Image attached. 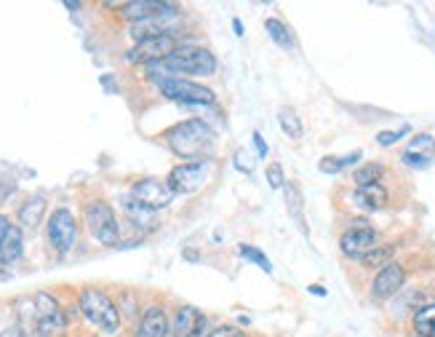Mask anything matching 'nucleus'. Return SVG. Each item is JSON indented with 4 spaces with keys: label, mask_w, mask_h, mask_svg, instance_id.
<instances>
[{
    "label": "nucleus",
    "mask_w": 435,
    "mask_h": 337,
    "mask_svg": "<svg viewBox=\"0 0 435 337\" xmlns=\"http://www.w3.org/2000/svg\"><path fill=\"white\" fill-rule=\"evenodd\" d=\"M166 145L185 158V163L190 161H206V155L214 150V132L209 123L190 118L185 123H176L166 132Z\"/></svg>",
    "instance_id": "nucleus-1"
},
{
    "label": "nucleus",
    "mask_w": 435,
    "mask_h": 337,
    "mask_svg": "<svg viewBox=\"0 0 435 337\" xmlns=\"http://www.w3.org/2000/svg\"><path fill=\"white\" fill-rule=\"evenodd\" d=\"M80 313L86 316V322L93 324L96 329H102L105 335H115L120 329V310L118 305L102 292V289H83L80 292Z\"/></svg>",
    "instance_id": "nucleus-2"
},
{
    "label": "nucleus",
    "mask_w": 435,
    "mask_h": 337,
    "mask_svg": "<svg viewBox=\"0 0 435 337\" xmlns=\"http://www.w3.org/2000/svg\"><path fill=\"white\" fill-rule=\"evenodd\" d=\"M158 68L176 72V75H214L216 72V56L203 46H179L169 54Z\"/></svg>",
    "instance_id": "nucleus-3"
},
{
    "label": "nucleus",
    "mask_w": 435,
    "mask_h": 337,
    "mask_svg": "<svg viewBox=\"0 0 435 337\" xmlns=\"http://www.w3.org/2000/svg\"><path fill=\"white\" fill-rule=\"evenodd\" d=\"M83 220H86V228L93 236V241H99L102 246H115L120 239V225L118 217L112 212V206L102 198L89 201L83 209Z\"/></svg>",
    "instance_id": "nucleus-4"
},
{
    "label": "nucleus",
    "mask_w": 435,
    "mask_h": 337,
    "mask_svg": "<svg viewBox=\"0 0 435 337\" xmlns=\"http://www.w3.org/2000/svg\"><path fill=\"white\" fill-rule=\"evenodd\" d=\"M158 89L163 96H169L174 102H182V105H212L214 102V91L209 86H200L195 81H187V78H160Z\"/></svg>",
    "instance_id": "nucleus-5"
},
{
    "label": "nucleus",
    "mask_w": 435,
    "mask_h": 337,
    "mask_svg": "<svg viewBox=\"0 0 435 337\" xmlns=\"http://www.w3.org/2000/svg\"><path fill=\"white\" fill-rule=\"evenodd\" d=\"M209 174H212V161H190L174 166L171 174L166 177V182L171 185L174 193L190 196V193H195L209 182Z\"/></svg>",
    "instance_id": "nucleus-6"
},
{
    "label": "nucleus",
    "mask_w": 435,
    "mask_h": 337,
    "mask_svg": "<svg viewBox=\"0 0 435 337\" xmlns=\"http://www.w3.org/2000/svg\"><path fill=\"white\" fill-rule=\"evenodd\" d=\"M46 233H48V243L59 255H67L75 241H78V220L70 209H56L48 217V225H46Z\"/></svg>",
    "instance_id": "nucleus-7"
},
{
    "label": "nucleus",
    "mask_w": 435,
    "mask_h": 337,
    "mask_svg": "<svg viewBox=\"0 0 435 337\" xmlns=\"http://www.w3.org/2000/svg\"><path fill=\"white\" fill-rule=\"evenodd\" d=\"M174 193L171 185L166 179H155V177H147V179H139L131 190V198L147 206L150 212H158V209H166L169 203L174 201Z\"/></svg>",
    "instance_id": "nucleus-8"
},
{
    "label": "nucleus",
    "mask_w": 435,
    "mask_h": 337,
    "mask_svg": "<svg viewBox=\"0 0 435 337\" xmlns=\"http://www.w3.org/2000/svg\"><path fill=\"white\" fill-rule=\"evenodd\" d=\"M179 49L176 35H158V38H147L139 41L129 51V62H142V65H160L169 54H174Z\"/></svg>",
    "instance_id": "nucleus-9"
},
{
    "label": "nucleus",
    "mask_w": 435,
    "mask_h": 337,
    "mask_svg": "<svg viewBox=\"0 0 435 337\" xmlns=\"http://www.w3.org/2000/svg\"><path fill=\"white\" fill-rule=\"evenodd\" d=\"M377 239H379V233L371 228L369 222H356L353 228H347L339 236V249H342L347 257H361L371 252L374 246H377Z\"/></svg>",
    "instance_id": "nucleus-10"
},
{
    "label": "nucleus",
    "mask_w": 435,
    "mask_h": 337,
    "mask_svg": "<svg viewBox=\"0 0 435 337\" xmlns=\"http://www.w3.org/2000/svg\"><path fill=\"white\" fill-rule=\"evenodd\" d=\"M406 281V268L401 265V262H390V265H384L377 276H374V281H371V300H377V303H382L387 297H393L401 292V286Z\"/></svg>",
    "instance_id": "nucleus-11"
},
{
    "label": "nucleus",
    "mask_w": 435,
    "mask_h": 337,
    "mask_svg": "<svg viewBox=\"0 0 435 337\" xmlns=\"http://www.w3.org/2000/svg\"><path fill=\"white\" fill-rule=\"evenodd\" d=\"M206 329H209V319L200 310L190 308V305H182L176 310L171 324L174 337H206Z\"/></svg>",
    "instance_id": "nucleus-12"
},
{
    "label": "nucleus",
    "mask_w": 435,
    "mask_h": 337,
    "mask_svg": "<svg viewBox=\"0 0 435 337\" xmlns=\"http://www.w3.org/2000/svg\"><path fill=\"white\" fill-rule=\"evenodd\" d=\"M169 332H171V324H169L166 310L160 305H150L136 324L134 337H169Z\"/></svg>",
    "instance_id": "nucleus-13"
},
{
    "label": "nucleus",
    "mask_w": 435,
    "mask_h": 337,
    "mask_svg": "<svg viewBox=\"0 0 435 337\" xmlns=\"http://www.w3.org/2000/svg\"><path fill=\"white\" fill-rule=\"evenodd\" d=\"M174 6L171 3H155V0H139V3H126L123 6V11L120 16L123 19H129V22H147V19H152V16L158 14H166V11H171Z\"/></svg>",
    "instance_id": "nucleus-14"
},
{
    "label": "nucleus",
    "mask_w": 435,
    "mask_h": 337,
    "mask_svg": "<svg viewBox=\"0 0 435 337\" xmlns=\"http://www.w3.org/2000/svg\"><path fill=\"white\" fill-rule=\"evenodd\" d=\"M353 203L363 212H377V209H384L387 203V190L382 185H369V188H356L353 190Z\"/></svg>",
    "instance_id": "nucleus-15"
},
{
    "label": "nucleus",
    "mask_w": 435,
    "mask_h": 337,
    "mask_svg": "<svg viewBox=\"0 0 435 337\" xmlns=\"http://www.w3.org/2000/svg\"><path fill=\"white\" fill-rule=\"evenodd\" d=\"M286 209L289 217L297 222V228L302 230V236H307V220H304V203H302V190L297 182H286Z\"/></svg>",
    "instance_id": "nucleus-16"
},
{
    "label": "nucleus",
    "mask_w": 435,
    "mask_h": 337,
    "mask_svg": "<svg viewBox=\"0 0 435 337\" xmlns=\"http://www.w3.org/2000/svg\"><path fill=\"white\" fill-rule=\"evenodd\" d=\"M22 246H25V239H22V228L19 225H11L6 239L0 243V262L3 265H13L19 257H22Z\"/></svg>",
    "instance_id": "nucleus-17"
},
{
    "label": "nucleus",
    "mask_w": 435,
    "mask_h": 337,
    "mask_svg": "<svg viewBox=\"0 0 435 337\" xmlns=\"http://www.w3.org/2000/svg\"><path fill=\"white\" fill-rule=\"evenodd\" d=\"M264 30H267V35H270V41L275 43L278 49H283V51H291L294 49V35H291V30L275 19V16H267L264 19Z\"/></svg>",
    "instance_id": "nucleus-18"
},
{
    "label": "nucleus",
    "mask_w": 435,
    "mask_h": 337,
    "mask_svg": "<svg viewBox=\"0 0 435 337\" xmlns=\"http://www.w3.org/2000/svg\"><path fill=\"white\" fill-rule=\"evenodd\" d=\"M396 243H384V246H374L371 252H366V255L361 257V265L363 268H371V270H382L384 265H390L393 262V257H396Z\"/></svg>",
    "instance_id": "nucleus-19"
},
{
    "label": "nucleus",
    "mask_w": 435,
    "mask_h": 337,
    "mask_svg": "<svg viewBox=\"0 0 435 337\" xmlns=\"http://www.w3.org/2000/svg\"><path fill=\"white\" fill-rule=\"evenodd\" d=\"M43 212H46V198L32 196V198H27V201L22 203V209H19V222H22L25 228H35V225H40V220H43Z\"/></svg>",
    "instance_id": "nucleus-20"
},
{
    "label": "nucleus",
    "mask_w": 435,
    "mask_h": 337,
    "mask_svg": "<svg viewBox=\"0 0 435 337\" xmlns=\"http://www.w3.org/2000/svg\"><path fill=\"white\" fill-rule=\"evenodd\" d=\"M67 326V319L62 310L56 313H46V316H38V335L40 337H62Z\"/></svg>",
    "instance_id": "nucleus-21"
},
{
    "label": "nucleus",
    "mask_w": 435,
    "mask_h": 337,
    "mask_svg": "<svg viewBox=\"0 0 435 337\" xmlns=\"http://www.w3.org/2000/svg\"><path fill=\"white\" fill-rule=\"evenodd\" d=\"M414 332L420 337H435V303L417 308V313H414Z\"/></svg>",
    "instance_id": "nucleus-22"
},
{
    "label": "nucleus",
    "mask_w": 435,
    "mask_h": 337,
    "mask_svg": "<svg viewBox=\"0 0 435 337\" xmlns=\"http://www.w3.org/2000/svg\"><path fill=\"white\" fill-rule=\"evenodd\" d=\"M382 174H384L382 163H363L361 169L353 172V182H356V188H369V185H379Z\"/></svg>",
    "instance_id": "nucleus-23"
},
{
    "label": "nucleus",
    "mask_w": 435,
    "mask_h": 337,
    "mask_svg": "<svg viewBox=\"0 0 435 337\" xmlns=\"http://www.w3.org/2000/svg\"><path fill=\"white\" fill-rule=\"evenodd\" d=\"M356 161H361V153H350V155H326V158H320L318 163V169L323 172V174H339L342 169L347 166H353Z\"/></svg>",
    "instance_id": "nucleus-24"
},
{
    "label": "nucleus",
    "mask_w": 435,
    "mask_h": 337,
    "mask_svg": "<svg viewBox=\"0 0 435 337\" xmlns=\"http://www.w3.org/2000/svg\"><path fill=\"white\" fill-rule=\"evenodd\" d=\"M238 255L243 257V260H249V262H254L262 273L273 276V262L267 260V255H264L262 249H257V246H251V243H240V246H238Z\"/></svg>",
    "instance_id": "nucleus-25"
},
{
    "label": "nucleus",
    "mask_w": 435,
    "mask_h": 337,
    "mask_svg": "<svg viewBox=\"0 0 435 337\" xmlns=\"http://www.w3.org/2000/svg\"><path fill=\"white\" fill-rule=\"evenodd\" d=\"M278 123H280L283 134L291 136V139H299V136H302V121H299V115L291 108H283L278 113Z\"/></svg>",
    "instance_id": "nucleus-26"
},
{
    "label": "nucleus",
    "mask_w": 435,
    "mask_h": 337,
    "mask_svg": "<svg viewBox=\"0 0 435 337\" xmlns=\"http://www.w3.org/2000/svg\"><path fill=\"white\" fill-rule=\"evenodd\" d=\"M126 212H129V217H131L136 225H142V222H150V220H152V212H150L147 206H142L136 198H129V201H126Z\"/></svg>",
    "instance_id": "nucleus-27"
},
{
    "label": "nucleus",
    "mask_w": 435,
    "mask_h": 337,
    "mask_svg": "<svg viewBox=\"0 0 435 337\" xmlns=\"http://www.w3.org/2000/svg\"><path fill=\"white\" fill-rule=\"evenodd\" d=\"M286 182H289V179H286V174H283V166L273 161L270 166H267V185H270L273 190H280V188H286Z\"/></svg>",
    "instance_id": "nucleus-28"
},
{
    "label": "nucleus",
    "mask_w": 435,
    "mask_h": 337,
    "mask_svg": "<svg viewBox=\"0 0 435 337\" xmlns=\"http://www.w3.org/2000/svg\"><path fill=\"white\" fill-rule=\"evenodd\" d=\"M254 166H257V161H254V155H251L246 148H240L235 153V169L238 172H243V174H251L254 172Z\"/></svg>",
    "instance_id": "nucleus-29"
},
{
    "label": "nucleus",
    "mask_w": 435,
    "mask_h": 337,
    "mask_svg": "<svg viewBox=\"0 0 435 337\" xmlns=\"http://www.w3.org/2000/svg\"><path fill=\"white\" fill-rule=\"evenodd\" d=\"M406 134H409V126H403V129H398V132H379V134H377V142H379L382 148H390V145H396L398 139H403Z\"/></svg>",
    "instance_id": "nucleus-30"
},
{
    "label": "nucleus",
    "mask_w": 435,
    "mask_h": 337,
    "mask_svg": "<svg viewBox=\"0 0 435 337\" xmlns=\"http://www.w3.org/2000/svg\"><path fill=\"white\" fill-rule=\"evenodd\" d=\"M206 337H246V332L238 329V326H233V324H222V326H216V329L209 332Z\"/></svg>",
    "instance_id": "nucleus-31"
},
{
    "label": "nucleus",
    "mask_w": 435,
    "mask_h": 337,
    "mask_svg": "<svg viewBox=\"0 0 435 337\" xmlns=\"http://www.w3.org/2000/svg\"><path fill=\"white\" fill-rule=\"evenodd\" d=\"M424 148H435V139L430 134H417L411 139L409 153H417V150H424Z\"/></svg>",
    "instance_id": "nucleus-32"
},
{
    "label": "nucleus",
    "mask_w": 435,
    "mask_h": 337,
    "mask_svg": "<svg viewBox=\"0 0 435 337\" xmlns=\"http://www.w3.org/2000/svg\"><path fill=\"white\" fill-rule=\"evenodd\" d=\"M427 161H430V158H427V155H422V153H420V155H417V153H409V150L403 153V163L417 166V169H420V166H427Z\"/></svg>",
    "instance_id": "nucleus-33"
},
{
    "label": "nucleus",
    "mask_w": 435,
    "mask_h": 337,
    "mask_svg": "<svg viewBox=\"0 0 435 337\" xmlns=\"http://www.w3.org/2000/svg\"><path fill=\"white\" fill-rule=\"evenodd\" d=\"M251 139H254V145H257V155H259V158H267V145H264L262 134H259V132H254Z\"/></svg>",
    "instance_id": "nucleus-34"
},
{
    "label": "nucleus",
    "mask_w": 435,
    "mask_h": 337,
    "mask_svg": "<svg viewBox=\"0 0 435 337\" xmlns=\"http://www.w3.org/2000/svg\"><path fill=\"white\" fill-rule=\"evenodd\" d=\"M8 228H11L8 217H0V243H3V239H6V233H8Z\"/></svg>",
    "instance_id": "nucleus-35"
},
{
    "label": "nucleus",
    "mask_w": 435,
    "mask_h": 337,
    "mask_svg": "<svg viewBox=\"0 0 435 337\" xmlns=\"http://www.w3.org/2000/svg\"><path fill=\"white\" fill-rule=\"evenodd\" d=\"M0 337H22V332H19L16 326H8V329H3V332H0Z\"/></svg>",
    "instance_id": "nucleus-36"
},
{
    "label": "nucleus",
    "mask_w": 435,
    "mask_h": 337,
    "mask_svg": "<svg viewBox=\"0 0 435 337\" xmlns=\"http://www.w3.org/2000/svg\"><path fill=\"white\" fill-rule=\"evenodd\" d=\"M310 292H313V295H318V297H326V289H323L320 284H313V286H310Z\"/></svg>",
    "instance_id": "nucleus-37"
},
{
    "label": "nucleus",
    "mask_w": 435,
    "mask_h": 337,
    "mask_svg": "<svg viewBox=\"0 0 435 337\" xmlns=\"http://www.w3.org/2000/svg\"><path fill=\"white\" fill-rule=\"evenodd\" d=\"M233 30H235V35L240 38V35H243V22H240V19H233Z\"/></svg>",
    "instance_id": "nucleus-38"
}]
</instances>
